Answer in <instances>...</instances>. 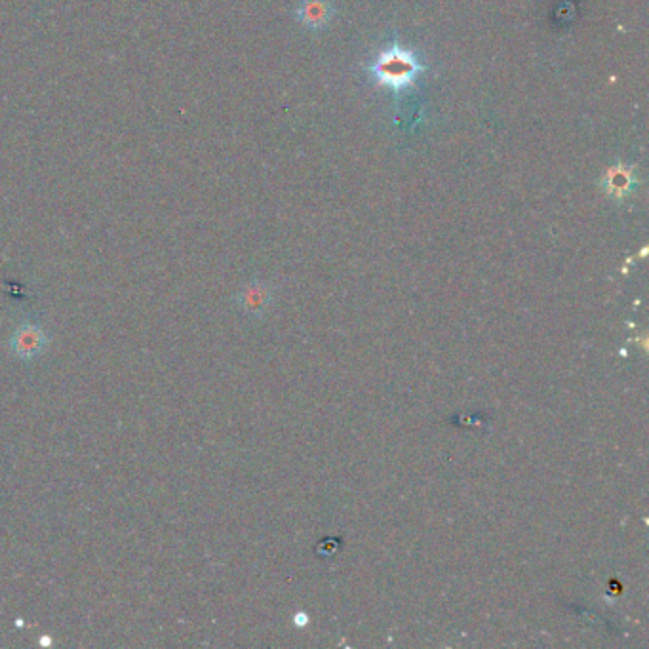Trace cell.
Wrapping results in <instances>:
<instances>
[{
    "mask_svg": "<svg viewBox=\"0 0 649 649\" xmlns=\"http://www.w3.org/2000/svg\"><path fill=\"white\" fill-rule=\"evenodd\" d=\"M425 69L427 67L415 52L393 42L377 54L374 63L368 67V73L377 86L391 88L394 94H400L402 90L412 88L417 77L425 73Z\"/></svg>",
    "mask_w": 649,
    "mask_h": 649,
    "instance_id": "6da1fadb",
    "label": "cell"
},
{
    "mask_svg": "<svg viewBox=\"0 0 649 649\" xmlns=\"http://www.w3.org/2000/svg\"><path fill=\"white\" fill-rule=\"evenodd\" d=\"M638 185V174L636 168L625 164V162H617L610 166L600 179V187L602 191L613 198V200H623V198L630 197L634 193Z\"/></svg>",
    "mask_w": 649,
    "mask_h": 649,
    "instance_id": "7a4b0ae2",
    "label": "cell"
},
{
    "mask_svg": "<svg viewBox=\"0 0 649 649\" xmlns=\"http://www.w3.org/2000/svg\"><path fill=\"white\" fill-rule=\"evenodd\" d=\"M50 343V337L37 324H23L12 337H10V349L21 360H33L37 358Z\"/></svg>",
    "mask_w": 649,
    "mask_h": 649,
    "instance_id": "3957f363",
    "label": "cell"
},
{
    "mask_svg": "<svg viewBox=\"0 0 649 649\" xmlns=\"http://www.w3.org/2000/svg\"><path fill=\"white\" fill-rule=\"evenodd\" d=\"M295 14L305 27L318 31L324 29L334 18V6L330 0H301Z\"/></svg>",
    "mask_w": 649,
    "mask_h": 649,
    "instance_id": "277c9868",
    "label": "cell"
},
{
    "mask_svg": "<svg viewBox=\"0 0 649 649\" xmlns=\"http://www.w3.org/2000/svg\"><path fill=\"white\" fill-rule=\"evenodd\" d=\"M240 303L244 305V309L248 311H257L263 305V294L257 288H250L248 292H244Z\"/></svg>",
    "mask_w": 649,
    "mask_h": 649,
    "instance_id": "5b68a950",
    "label": "cell"
},
{
    "mask_svg": "<svg viewBox=\"0 0 649 649\" xmlns=\"http://www.w3.org/2000/svg\"><path fill=\"white\" fill-rule=\"evenodd\" d=\"M42 644H44V646H46V644L50 646V644H52V640H50V638H42Z\"/></svg>",
    "mask_w": 649,
    "mask_h": 649,
    "instance_id": "8992f818",
    "label": "cell"
}]
</instances>
